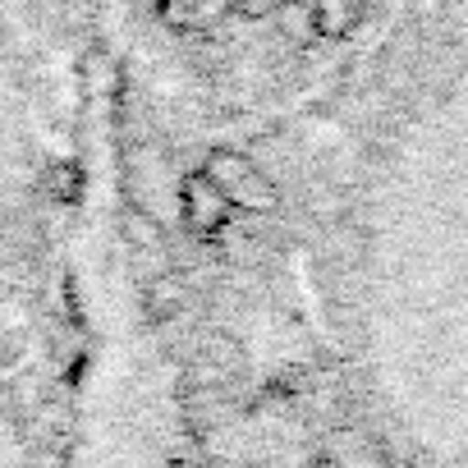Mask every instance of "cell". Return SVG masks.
Here are the masks:
<instances>
[{"instance_id": "5b68a950", "label": "cell", "mask_w": 468, "mask_h": 468, "mask_svg": "<svg viewBox=\"0 0 468 468\" xmlns=\"http://www.w3.org/2000/svg\"><path fill=\"white\" fill-rule=\"evenodd\" d=\"M244 10H285V5H294V0H239Z\"/></svg>"}, {"instance_id": "277c9868", "label": "cell", "mask_w": 468, "mask_h": 468, "mask_svg": "<svg viewBox=\"0 0 468 468\" xmlns=\"http://www.w3.org/2000/svg\"><path fill=\"white\" fill-rule=\"evenodd\" d=\"M239 0H161V19L175 33H211Z\"/></svg>"}, {"instance_id": "3957f363", "label": "cell", "mask_w": 468, "mask_h": 468, "mask_svg": "<svg viewBox=\"0 0 468 468\" xmlns=\"http://www.w3.org/2000/svg\"><path fill=\"white\" fill-rule=\"evenodd\" d=\"M308 15H313V37L345 42L367 19V0H308Z\"/></svg>"}, {"instance_id": "8992f818", "label": "cell", "mask_w": 468, "mask_h": 468, "mask_svg": "<svg viewBox=\"0 0 468 468\" xmlns=\"http://www.w3.org/2000/svg\"><path fill=\"white\" fill-rule=\"evenodd\" d=\"M326 468H331V463H326Z\"/></svg>"}, {"instance_id": "7a4b0ae2", "label": "cell", "mask_w": 468, "mask_h": 468, "mask_svg": "<svg viewBox=\"0 0 468 468\" xmlns=\"http://www.w3.org/2000/svg\"><path fill=\"white\" fill-rule=\"evenodd\" d=\"M175 202H179V220L197 234V239H216V234L229 225V216H234V207H229V202L220 197V188L202 175V165L179 179Z\"/></svg>"}, {"instance_id": "6da1fadb", "label": "cell", "mask_w": 468, "mask_h": 468, "mask_svg": "<svg viewBox=\"0 0 468 468\" xmlns=\"http://www.w3.org/2000/svg\"><path fill=\"white\" fill-rule=\"evenodd\" d=\"M202 175L220 188V197H225L234 211L262 216V211H276V202H281V197H276V184H271L244 152H225V147L207 152Z\"/></svg>"}]
</instances>
